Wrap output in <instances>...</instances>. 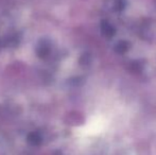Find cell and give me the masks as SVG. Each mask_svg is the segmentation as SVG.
I'll list each match as a JSON object with an SVG mask.
<instances>
[{
	"label": "cell",
	"instance_id": "6da1fadb",
	"mask_svg": "<svg viewBox=\"0 0 156 155\" xmlns=\"http://www.w3.org/2000/svg\"><path fill=\"white\" fill-rule=\"evenodd\" d=\"M54 155H63V154H62V153H55Z\"/></svg>",
	"mask_w": 156,
	"mask_h": 155
}]
</instances>
